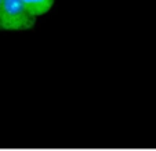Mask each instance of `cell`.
<instances>
[{
    "mask_svg": "<svg viewBox=\"0 0 156 151\" xmlns=\"http://www.w3.org/2000/svg\"><path fill=\"white\" fill-rule=\"evenodd\" d=\"M36 17L29 14L24 0H3L0 26L9 32L27 30L35 25Z\"/></svg>",
    "mask_w": 156,
    "mask_h": 151,
    "instance_id": "6da1fadb",
    "label": "cell"
},
{
    "mask_svg": "<svg viewBox=\"0 0 156 151\" xmlns=\"http://www.w3.org/2000/svg\"><path fill=\"white\" fill-rule=\"evenodd\" d=\"M24 2L27 10L33 17H39L48 12L54 4V0H24Z\"/></svg>",
    "mask_w": 156,
    "mask_h": 151,
    "instance_id": "7a4b0ae2",
    "label": "cell"
},
{
    "mask_svg": "<svg viewBox=\"0 0 156 151\" xmlns=\"http://www.w3.org/2000/svg\"><path fill=\"white\" fill-rule=\"evenodd\" d=\"M2 3H3V0H0V21H2ZM0 29H2V26H0Z\"/></svg>",
    "mask_w": 156,
    "mask_h": 151,
    "instance_id": "3957f363",
    "label": "cell"
}]
</instances>
